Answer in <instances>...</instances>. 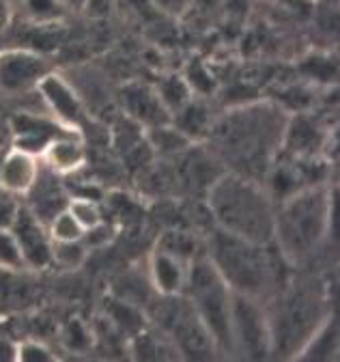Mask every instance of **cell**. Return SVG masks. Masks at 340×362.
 <instances>
[{"label":"cell","mask_w":340,"mask_h":362,"mask_svg":"<svg viewBox=\"0 0 340 362\" xmlns=\"http://www.w3.org/2000/svg\"><path fill=\"white\" fill-rule=\"evenodd\" d=\"M289 112L274 102H245L214 119L207 143L226 173L265 184L282 153Z\"/></svg>","instance_id":"6da1fadb"},{"label":"cell","mask_w":340,"mask_h":362,"mask_svg":"<svg viewBox=\"0 0 340 362\" xmlns=\"http://www.w3.org/2000/svg\"><path fill=\"white\" fill-rule=\"evenodd\" d=\"M205 197L218 229L248 242L272 244L276 201L265 184L224 170L209 186Z\"/></svg>","instance_id":"7a4b0ae2"},{"label":"cell","mask_w":340,"mask_h":362,"mask_svg":"<svg viewBox=\"0 0 340 362\" xmlns=\"http://www.w3.org/2000/svg\"><path fill=\"white\" fill-rule=\"evenodd\" d=\"M329 320L325 289L319 281L295 279L286 283L267 310L272 356L300 358Z\"/></svg>","instance_id":"3957f363"},{"label":"cell","mask_w":340,"mask_h":362,"mask_svg":"<svg viewBox=\"0 0 340 362\" xmlns=\"http://www.w3.org/2000/svg\"><path fill=\"white\" fill-rule=\"evenodd\" d=\"M332 220L334 203L325 186L312 184L295 190L276 205L272 246L286 263L300 265L325 242Z\"/></svg>","instance_id":"277c9868"},{"label":"cell","mask_w":340,"mask_h":362,"mask_svg":"<svg viewBox=\"0 0 340 362\" xmlns=\"http://www.w3.org/2000/svg\"><path fill=\"white\" fill-rule=\"evenodd\" d=\"M269 246L248 242L216 226L207 242V257L233 293L263 302V298L274 293L278 285L276 263L269 255Z\"/></svg>","instance_id":"5b68a950"},{"label":"cell","mask_w":340,"mask_h":362,"mask_svg":"<svg viewBox=\"0 0 340 362\" xmlns=\"http://www.w3.org/2000/svg\"><path fill=\"white\" fill-rule=\"evenodd\" d=\"M186 300L196 310L198 320L214 339L220 356H235L231 337L233 289L220 276V272L209 261L207 252L196 255L188 265V279L183 285Z\"/></svg>","instance_id":"8992f818"},{"label":"cell","mask_w":340,"mask_h":362,"mask_svg":"<svg viewBox=\"0 0 340 362\" xmlns=\"http://www.w3.org/2000/svg\"><path fill=\"white\" fill-rule=\"evenodd\" d=\"M157 326L183 358L220 356L214 339L209 337L207 328L202 326L196 310L183 293L162 296V304L157 308Z\"/></svg>","instance_id":"52a82bcc"},{"label":"cell","mask_w":340,"mask_h":362,"mask_svg":"<svg viewBox=\"0 0 340 362\" xmlns=\"http://www.w3.org/2000/svg\"><path fill=\"white\" fill-rule=\"evenodd\" d=\"M231 337L237 358L265 360L272 356L267 310L261 306V300L233 293Z\"/></svg>","instance_id":"ba28073f"},{"label":"cell","mask_w":340,"mask_h":362,"mask_svg":"<svg viewBox=\"0 0 340 362\" xmlns=\"http://www.w3.org/2000/svg\"><path fill=\"white\" fill-rule=\"evenodd\" d=\"M41 102L52 112L54 121L65 127L67 132L80 134L89 125V112L87 104L80 98L75 86L67 82L61 74L48 71L35 86Z\"/></svg>","instance_id":"9c48e42d"},{"label":"cell","mask_w":340,"mask_h":362,"mask_svg":"<svg viewBox=\"0 0 340 362\" xmlns=\"http://www.w3.org/2000/svg\"><path fill=\"white\" fill-rule=\"evenodd\" d=\"M50 71V63L37 50L13 48L0 52V88L5 93H24Z\"/></svg>","instance_id":"30bf717a"},{"label":"cell","mask_w":340,"mask_h":362,"mask_svg":"<svg viewBox=\"0 0 340 362\" xmlns=\"http://www.w3.org/2000/svg\"><path fill=\"white\" fill-rule=\"evenodd\" d=\"M9 226L18 238L26 267L39 269L52 263V240L48 235L46 222H41L30 207H18Z\"/></svg>","instance_id":"8fae6325"},{"label":"cell","mask_w":340,"mask_h":362,"mask_svg":"<svg viewBox=\"0 0 340 362\" xmlns=\"http://www.w3.org/2000/svg\"><path fill=\"white\" fill-rule=\"evenodd\" d=\"M41 175L39 156L13 145L0 156V190L9 197H28Z\"/></svg>","instance_id":"7c38bea8"},{"label":"cell","mask_w":340,"mask_h":362,"mask_svg":"<svg viewBox=\"0 0 340 362\" xmlns=\"http://www.w3.org/2000/svg\"><path fill=\"white\" fill-rule=\"evenodd\" d=\"M121 102H123L127 117H130L134 123H138L142 129L173 121L162 98L157 95L155 86H149L142 82L125 84V88L121 90Z\"/></svg>","instance_id":"4fadbf2b"},{"label":"cell","mask_w":340,"mask_h":362,"mask_svg":"<svg viewBox=\"0 0 340 362\" xmlns=\"http://www.w3.org/2000/svg\"><path fill=\"white\" fill-rule=\"evenodd\" d=\"M188 265L190 261L157 248L149 261V279L153 289L159 296H177L183 291L188 279Z\"/></svg>","instance_id":"5bb4252c"},{"label":"cell","mask_w":340,"mask_h":362,"mask_svg":"<svg viewBox=\"0 0 340 362\" xmlns=\"http://www.w3.org/2000/svg\"><path fill=\"white\" fill-rule=\"evenodd\" d=\"M39 156L44 160L46 168L59 177L78 173L84 166V162H87L82 141L75 139L73 132H69L67 136H54V139L48 141L46 147L39 151Z\"/></svg>","instance_id":"9a60e30c"},{"label":"cell","mask_w":340,"mask_h":362,"mask_svg":"<svg viewBox=\"0 0 340 362\" xmlns=\"http://www.w3.org/2000/svg\"><path fill=\"white\" fill-rule=\"evenodd\" d=\"M323 132L310 117H289L282 151H291L297 160H312L321 151Z\"/></svg>","instance_id":"2e32d148"},{"label":"cell","mask_w":340,"mask_h":362,"mask_svg":"<svg viewBox=\"0 0 340 362\" xmlns=\"http://www.w3.org/2000/svg\"><path fill=\"white\" fill-rule=\"evenodd\" d=\"M170 119H175V121H170L173 123L186 139L190 141H205L207 139V134L211 129V125H214V115L209 112V108L196 100H188L177 112H173V117Z\"/></svg>","instance_id":"e0dca14e"},{"label":"cell","mask_w":340,"mask_h":362,"mask_svg":"<svg viewBox=\"0 0 340 362\" xmlns=\"http://www.w3.org/2000/svg\"><path fill=\"white\" fill-rule=\"evenodd\" d=\"M149 145L155 153L164 156V158H177L181 151H186L192 141L186 139V136L173 125V123H164V125H155L145 129Z\"/></svg>","instance_id":"ac0fdd59"},{"label":"cell","mask_w":340,"mask_h":362,"mask_svg":"<svg viewBox=\"0 0 340 362\" xmlns=\"http://www.w3.org/2000/svg\"><path fill=\"white\" fill-rule=\"evenodd\" d=\"M134 358L138 360H162V358H181L175 345L170 343L164 334L159 337L157 332L151 330H140L134 334Z\"/></svg>","instance_id":"d6986e66"},{"label":"cell","mask_w":340,"mask_h":362,"mask_svg":"<svg viewBox=\"0 0 340 362\" xmlns=\"http://www.w3.org/2000/svg\"><path fill=\"white\" fill-rule=\"evenodd\" d=\"M48 235L52 240V244L56 242H78L84 240V229L80 226V222L71 216V211L67 207H63L61 211H56L48 222H46Z\"/></svg>","instance_id":"ffe728a7"},{"label":"cell","mask_w":340,"mask_h":362,"mask_svg":"<svg viewBox=\"0 0 340 362\" xmlns=\"http://www.w3.org/2000/svg\"><path fill=\"white\" fill-rule=\"evenodd\" d=\"M155 90H157V95L162 98L166 110L170 112V117H173V112H177L192 98V88L179 76L162 78V82H159V86H155Z\"/></svg>","instance_id":"44dd1931"},{"label":"cell","mask_w":340,"mask_h":362,"mask_svg":"<svg viewBox=\"0 0 340 362\" xmlns=\"http://www.w3.org/2000/svg\"><path fill=\"white\" fill-rule=\"evenodd\" d=\"M67 209L80 222L84 233H89V231L97 229L99 224H104V211L97 205V201H93V197H75V199H69L67 201Z\"/></svg>","instance_id":"7402d4cb"},{"label":"cell","mask_w":340,"mask_h":362,"mask_svg":"<svg viewBox=\"0 0 340 362\" xmlns=\"http://www.w3.org/2000/svg\"><path fill=\"white\" fill-rule=\"evenodd\" d=\"M26 267L22 248L9 224H0V269L20 272Z\"/></svg>","instance_id":"603a6c76"},{"label":"cell","mask_w":340,"mask_h":362,"mask_svg":"<svg viewBox=\"0 0 340 362\" xmlns=\"http://www.w3.org/2000/svg\"><path fill=\"white\" fill-rule=\"evenodd\" d=\"M108 317L112 320L114 328L121 330V332H130L132 337L136 332H140L145 326H142V317L140 313L123 300H112L108 302Z\"/></svg>","instance_id":"cb8c5ba5"},{"label":"cell","mask_w":340,"mask_h":362,"mask_svg":"<svg viewBox=\"0 0 340 362\" xmlns=\"http://www.w3.org/2000/svg\"><path fill=\"white\" fill-rule=\"evenodd\" d=\"M89 255V246L84 240L78 242H56L52 244V263L63 269H75L84 263Z\"/></svg>","instance_id":"d4e9b609"},{"label":"cell","mask_w":340,"mask_h":362,"mask_svg":"<svg viewBox=\"0 0 340 362\" xmlns=\"http://www.w3.org/2000/svg\"><path fill=\"white\" fill-rule=\"evenodd\" d=\"M24 7H26V16L41 24L59 20L61 13L67 9L61 0H24Z\"/></svg>","instance_id":"484cf974"},{"label":"cell","mask_w":340,"mask_h":362,"mask_svg":"<svg viewBox=\"0 0 340 362\" xmlns=\"http://www.w3.org/2000/svg\"><path fill=\"white\" fill-rule=\"evenodd\" d=\"M63 343L71 351H87L93 345V332L80 320H71L63 330Z\"/></svg>","instance_id":"4316f807"},{"label":"cell","mask_w":340,"mask_h":362,"mask_svg":"<svg viewBox=\"0 0 340 362\" xmlns=\"http://www.w3.org/2000/svg\"><path fill=\"white\" fill-rule=\"evenodd\" d=\"M16 360H24V362H46V360H54V351L39 341H22L16 345Z\"/></svg>","instance_id":"83f0119b"},{"label":"cell","mask_w":340,"mask_h":362,"mask_svg":"<svg viewBox=\"0 0 340 362\" xmlns=\"http://www.w3.org/2000/svg\"><path fill=\"white\" fill-rule=\"evenodd\" d=\"M183 80L188 82L192 90H196V93H211V88H214V78L209 76V71L200 63H192Z\"/></svg>","instance_id":"f1b7e54d"},{"label":"cell","mask_w":340,"mask_h":362,"mask_svg":"<svg viewBox=\"0 0 340 362\" xmlns=\"http://www.w3.org/2000/svg\"><path fill=\"white\" fill-rule=\"evenodd\" d=\"M151 3L166 16H183L192 0H151Z\"/></svg>","instance_id":"f546056e"},{"label":"cell","mask_w":340,"mask_h":362,"mask_svg":"<svg viewBox=\"0 0 340 362\" xmlns=\"http://www.w3.org/2000/svg\"><path fill=\"white\" fill-rule=\"evenodd\" d=\"M9 22H11V5L9 0H0V35L7 30Z\"/></svg>","instance_id":"4dcf8cb0"},{"label":"cell","mask_w":340,"mask_h":362,"mask_svg":"<svg viewBox=\"0 0 340 362\" xmlns=\"http://www.w3.org/2000/svg\"><path fill=\"white\" fill-rule=\"evenodd\" d=\"M9 132H11L9 123H5L3 119H0V149L5 147V139H7V136H9Z\"/></svg>","instance_id":"1f68e13d"},{"label":"cell","mask_w":340,"mask_h":362,"mask_svg":"<svg viewBox=\"0 0 340 362\" xmlns=\"http://www.w3.org/2000/svg\"><path fill=\"white\" fill-rule=\"evenodd\" d=\"M278 3H284L286 7H293V9H300L306 0H278Z\"/></svg>","instance_id":"d6a6232c"},{"label":"cell","mask_w":340,"mask_h":362,"mask_svg":"<svg viewBox=\"0 0 340 362\" xmlns=\"http://www.w3.org/2000/svg\"><path fill=\"white\" fill-rule=\"evenodd\" d=\"M61 3L69 9V7H82L84 3H87V0H61Z\"/></svg>","instance_id":"836d02e7"},{"label":"cell","mask_w":340,"mask_h":362,"mask_svg":"<svg viewBox=\"0 0 340 362\" xmlns=\"http://www.w3.org/2000/svg\"><path fill=\"white\" fill-rule=\"evenodd\" d=\"M196 3L202 7H214V5H218V0H196Z\"/></svg>","instance_id":"e575fe53"}]
</instances>
